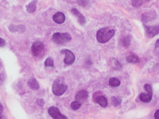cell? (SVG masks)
Returning a JSON list of instances; mask_svg holds the SVG:
<instances>
[{
    "mask_svg": "<svg viewBox=\"0 0 159 119\" xmlns=\"http://www.w3.org/2000/svg\"><path fill=\"white\" fill-rule=\"evenodd\" d=\"M81 106H82V103L77 101H73L71 104V109L73 110H77L81 108Z\"/></svg>",
    "mask_w": 159,
    "mask_h": 119,
    "instance_id": "603a6c76",
    "label": "cell"
},
{
    "mask_svg": "<svg viewBox=\"0 0 159 119\" xmlns=\"http://www.w3.org/2000/svg\"><path fill=\"white\" fill-rule=\"evenodd\" d=\"M126 60L128 63H133V64L139 63L140 61L138 56L134 54H130L127 56Z\"/></svg>",
    "mask_w": 159,
    "mask_h": 119,
    "instance_id": "9a60e30c",
    "label": "cell"
},
{
    "mask_svg": "<svg viewBox=\"0 0 159 119\" xmlns=\"http://www.w3.org/2000/svg\"><path fill=\"white\" fill-rule=\"evenodd\" d=\"M37 2V0H33L26 6V11L28 12L33 13L36 10Z\"/></svg>",
    "mask_w": 159,
    "mask_h": 119,
    "instance_id": "2e32d148",
    "label": "cell"
},
{
    "mask_svg": "<svg viewBox=\"0 0 159 119\" xmlns=\"http://www.w3.org/2000/svg\"><path fill=\"white\" fill-rule=\"evenodd\" d=\"M120 81L116 77H112L109 80V85L112 87H118L120 85Z\"/></svg>",
    "mask_w": 159,
    "mask_h": 119,
    "instance_id": "ffe728a7",
    "label": "cell"
},
{
    "mask_svg": "<svg viewBox=\"0 0 159 119\" xmlns=\"http://www.w3.org/2000/svg\"><path fill=\"white\" fill-rule=\"evenodd\" d=\"M77 2L80 6L86 7L89 3V0H77Z\"/></svg>",
    "mask_w": 159,
    "mask_h": 119,
    "instance_id": "d4e9b609",
    "label": "cell"
},
{
    "mask_svg": "<svg viewBox=\"0 0 159 119\" xmlns=\"http://www.w3.org/2000/svg\"><path fill=\"white\" fill-rule=\"evenodd\" d=\"M88 97V93L87 91L82 90L80 91L76 94L75 99L76 101H78L80 103H83L86 101Z\"/></svg>",
    "mask_w": 159,
    "mask_h": 119,
    "instance_id": "9c48e42d",
    "label": "cell"
},
{
    "mask_svg": "<svg viewBox=\"0 0 159 119\" xmlns=\"http://www.w3.org/2000/svg\"><path fill=\"white\" fill-rule=\"evenodd\" d=\"M44 49V46L43 42L40 41L36 42L32 45V53L34 56L37 57L40 55L43 52Z\"/></svg>",
    "mask_w": 159,
    "mask_h": 119,
    "instance_id": "52a82bcc",
    "label": "cell"
},
{
    "mask_svg": "<svg viewBox=\"0 0 159 119\" xmlns=\"http://www.w3.org/2000/svg\"><path fill=\"white\" fill-rule=\"evenodd\" d=\"M0 119H3L2 116V114H0Z\"/></svg>",
    "mask_w": 159,
    "mask_h": 119,
    "instance_id": "836d02e7",
    "label": "cell"
},
{
    "mask_svg": "<svg viewBox=\"0 0 159 119\" xmlns=\"http://www.w3.org/2000/svg\"><path fill=\"white\" fill-rule=\"evenodd\" d=\"M111 67L115 70H120L122 68L121 63L119 62L117 59L113 58L110 61Z\"/></svg>",
    "mask_w": 159,
    "mask_h": 119,
    "instance_id": "d6986e66",
    "label": "cell"
},
{
    "mask_svg": "<svg viewBox=\"0 0 159 119\" xmlns=\"http://www.w3.org/2000/svg\"><path fill=\"white\" fill-rule=\"evenodd\" d=\"M71 13L73 15L77 18V21L78 23L82 26H84L86 23V20L85 17L77 9H74L71 10Z\"/></svg>",
    "mask_w": 159,
    "mask_h": 119,
    "instance_id": "30bf717a",
    "label": "cell"
},
{
    "mask_svg": "<svg viewBox=\"0 0 159 119\" xmlns=\"http://www.w3.org/2000/svg\"><path fill=\"white\" fill-rule=\"evenodd\" d=\"M154 117L155 119H159V109L156 111L154 113Z\"/></svg>",
    "mask_w": 159,
    "mask_h": 119,
    "instance_id": "4dcf8cb0",
    "label": "cell"
},
{
    "mask_svg": "<svg viewBox=\"0 0 159 119\" xmlns=\"http://www.w3.org/2000/svg\"><path fill=\"white\" fill-rule=\"evenodd\" d=\"M26 27L24 25H18L16 26L14 25H10L9 27V30L11 32L14 33L16 32H19L20 33L24 32L26 31Z\"/></svg>",
    "mask_w": 159,
    "mask_h": 119,
    "instance_id": "7c38bea8",
    "label": "cell"
},
{
    "mask_svg": "<svg viewBox=\"0 0 159 119\" xmlns=\"http://www.w3.org/2000/svg\"><path fill=\"white\" fill-rule=\"evenodd\" d=\"M131 42V37L129 35H127L121 39L120 43L122 47L124 48H128L130 45Z\"/></svg>",
    "mask_w": 159,
    "mask_h": 119,
    "instance_id": "e0dca14e",
    "label": "cell"
},
{
    "mask_svg": "<svg viewBox=\"0 0 159 119\" xmlns=\"http://www.w3.org/2000/svg\"><path fill=\"white\" fill-rule=\"evenodd\" d=\"M145 33L147 36L153 38L159 34V25L157 26H144Z\"/></svg>",
    "mask_w": 159,
    "mask_h": 119,
    "instance_id": "ba28073f",
    "label": "cell"
},
{
    "mask_svg": "<svg viewBox=\"0 0 159 119\" xmlns=\"http://www.w3.org/2000/svg\"><path fill=\"white\" fill-rule=\"evenodd\" d=\"M67 89V86L60 78L55 79L53 83L52 92L56 96H61L65 93Z\"/></svg>",
    "mask_w": 159,
    "mask_h": 119,
    "instance_id": "7a4b0ae2",
    "label": "cell"
},
{
    "mask_svg": "<svg viewBox=\"0 0 159 119\" xmlns=\"http://www.w3.org/2000/svg\"><path fill=\"white\" fill-rule=\"evenodd\" d=\"M28 84L33 90H37L39 89V84L35 78H31L28 81Z\"/></svg>",
    "mask_w": 159,
    "mask_h": 119,
    "instance_id": "ac0fdd59",
    "label": "cell"
},
{
    "mask_svg": "<svg viewBox=\"0 0 159 119\" xmlns=\"http://www.w3.org/2000/svg\"><path fill=\"white\" fill-rule=\"evenodd\" d=\"M111 102L114 106H119L122 102V99L119 96H113L111 98Z\"/></svg>",
    "mask_w": 159,
    "mask_h": 119,
    "instance_id": "44dd1931",
    "label": "cell"
},
{
    "mask_svg": "<svg viewBox=\"0 0 159 119\" xmlns=\"http://www.w3.org/2000/svg\"><path fill=\"white\" fill-rule=\"evenodd\" d=\"M5 43H6V42H5V40L3 38L0 37V48L4 47L5 46Z\"/></svg>",
    "mask_w": 159,
    "mask_h": 119,
    "instance_id": "f546056e",
    "label": "cell"
},
{
    "mask_svg": "<svg viewBox=\"0 0 159 119\" xmlns=\"http://www.w3.org/2000/svg\"><path fill=\"white\" fill-rule=\"evenodd\" d=\"M95 101L103 108H106L108 105V101L104 96L99 95L96 98Z\"/></svg>",
    "mask_w": 159,
    "mask_h": 119,
    "instance_id": "5bb4252c",
    "label": "cell"
},
{
    "mask_svg": "<svg viewBox=\"0 0 159 119\" xmlns=\"http://www.w3.org/2000/svg\"><path fill=\"white\" fill-rule=\"evenodd\" d=\"M3 111V108L2 105L0 103V114H2Z\"/></svg>",
    "mask_w": 159,
    "mask_h": 119,
    "instance_id": "1f68e13d",
    "label": "cell"
},
{
    "mask_svg": "<svg viewBox=\"0 0 159 119\" xmlns=\"http://www.w3.org/2000/svg\"><path fill=\"white\" fill-rule=\"evenodd\" d=\"M61 54L65 55V58L64 60V62L67 65H71L75 62V57L72 52L69 50H63L61 51Z\"/></svg>",
    "mask_w": 159,
    "mask_h": 119,
    "instance_id": "8992f818",
    "label": "cell"
},
{
    "mask_svg": "<svg viewBox=\"0 0 159 119\" xmlns=\"http://www.w3.org/2000/svg\"><path fill=\"white\" fill-rule=\"evenodd\" d=\"M143 0H132V5L135 8L140 7L143 3Z\"/></svg>",
    "mask_w": 159,
    "mask_h": 119,
    "instance_id": "cb8c5ba5",
    "label": "cell"
},
{
    "mask_svg": "<svg viewBox=\"0 0 159 119\" xmlns=\"http://www.w3.org/2000/svg\"><path fill=\"white\" fill-rule=\"evenodd\" d=\"M150 0H143V1H145V2H149L150 1Z\"/></svg>",
    "mask_w": 159,
    "mask_h": 119,
    "instance_id": "d6a6232c",
    "label": "cell"
},
{
    "mask_svg": "<svg viewBox=\"0 0 159 119\" xmlns=\"http://www.w3.org/2000/svg\"><path fill=\"white\" fill-rule=\"evenodd\" d=\"M144 89L148 93L153 94V89L151 86L149 84H146L144 85Z\"/></svg>",
    "mask_w": 159,
    "mask_h": 119,
    "instance_id": "4316f807",
    "label": "cell"
},
{
    "mask_svg": "<svg viewBox=\"0 0 159 119\" xmlns=\"http://www.w3.org/2000/svg\"><path fill=\"white\" fill-rule=\"evenodd\" d=\"M37 103L39 106L42 107L44 104V101L43 99H38L37 100Z\"/></svg>",
    "mask_w": 159,
    "mask_h": 119,
    "instance_id": "f1b7e54d",
    "label": "cell"
},
{
    "mask_svg": "<svg viewBox=\"0 0 159 119\" xmlns=\"http://www.w3.org/2000/svg\"><path fill=\"white\" fill-rule=\"evenodd\" d=\"M48 114L54 119H67V117L60 112L57 107L52 106L48 109Z\"/></svg>",
    "mask_w": 159,
    "mask_h": 119,
    "instance_id": "277c9868",
    "label": "cell"
},
{
    "mask_svg": "<svg viewBox=\"0 0 159 119\" xmlns=\"http://www.w3.org/2000/svg\"><path fill=\"white\" fill-rule=\"evenodd\" d=\"M157 13L155 11L152 10L144 13L141 15V20L144 24L153 21L157 18Z\"/></svg>",
    "mask_w": 159,
    "mask_h": 119,
    "instance_id": "5b68a950",
    "label": "cell"
},
{
    "mask_svg": "<svg viewBox=\"0 0 159 119\" xmlns=\"http://www.w3.org/2000/svg\"><path fill=\"white\" fill-rule=\"evenodd\" d=\"M6 78V75L4 72H2L1 73H0V86H2L4 83V81Z\"/></svg>",
    "mask_w": 159,
    "mask_h": 119,
    "instance_id": "484cf974",
    "label": "cell"
},
{
    "mask_svg": "<svg viewBox=\"0 0 159 119\" xmlns=\"http://www.w3.org/2000/svg\"><path fill=\"white\" fill-rule=\"evenodd\" d=\"M154 52L155 54H159V39L155 42Z\"/></svg>",
    "mask_w": 159,
    "mask_h": 119,
    "instance_id": "83f0119b",
    "label": "cell"
},
{
    "mask_svg": "<svg viewBox=\"0 0 159 119\" xmlns=\"http://www.w3.org/2000/svg\"><path fill=\"white\" fill-rule=\"evenodd\" d=\"M52 40L56 44H64L70 42L72 36L68 33H55L52 36Z\"/></svg>",
    "mask_w": 159,
    "mask_h": 119,
    "instance_id": "3957f363",
    "label": "cell"
},
{
    "mask_svg": "<svg viewBox=\"0 0 159 119\" xmlns=\"http://www.w3.org/2000/svg\"><path fill=\"white\" fill-rule=\"evenodd\" d=\"M115 33L116 31L113 29H110L108 27L101 28L97 32L96 39L100 43H106L114 36Z\"/></svg>",
    "mask_w": 159,
    "mask_h": 119,
    "instance_id": "6da1fadb",
    "label": "cell"
},
{
    "mask_svg": "<svg viewBox=\"0 0 159 119\" xmlns=\"http://www.w3.org/2000/svg\"><path fill=\"white\" fill-rule=\"evenodd\" d=\"M53 21L55 23L57 24H62L65 21V15L63 13L59 12L55 14L53 16Z\"/></svg>",
    "mask_w": 159,
    "mask_h": 119,
    "instance_id": "8fae6325",
    "label": "cell"
},
{
    "mask_svg": "<svg viewBox=\"0 0 159 119\" xmlns=\"http://www.w3.org/2000/svg\"><path fill=\"white\" fill-rule=\"evenodd\" d=\"M44 65L45 67L53 68L54 66V62L53 59L51 57H48L45 61Z\"/></svg>",
    "mask_w": 159,
    "mask_h": 119,
    "instance_id": "7402d4cb",
    "label": "cell"
},
{
    "mask_svg": "<svg viewBox=\"0 0 159 119\" xmlns=\"http://www.w3.org/2000/svg\"><path fill=\"white\" fill-rule=\"evenodd\" d=\"M153 94L151 93H142L140 96V99L141 101L142 102L145 103H149L151 101L152 99Z\"/></svg>",
    "mask_w": 159,
    "mask_h": 119,
    "instance_id": "4fadbf2b",
    "label": "cell"
}]
</instances>
